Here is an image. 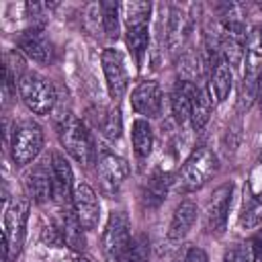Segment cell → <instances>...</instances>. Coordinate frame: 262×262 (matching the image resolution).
<instances>
[{"mask_svg": "<svg viewBox=\"0 0 262 262\" xmlns=\"http://www.w3.org/2000/svg\"><path fill=\"white\" fill-rule=\"evenodd\" d=\"M149 14H151L149 2H123L121 4V16L125 20V41H127L131 55L135 57L137 68H141L143 57L147 53Z\"/></svg>", "mask_w": 262, "mask_h": 262, "instance_id": "obj_1", "label": "cell"}, {"mask_svg": "<svg viewBox=\"0 0 262 262\" xmlns=\"http://www.w3.org/2000/svg\"><path fill=\"white\" fill-rule=\"evenodd\" d=\"M57 135L61 141V147L80 164V166H90L98 160L94 139L86 125L78 121L72 115H63L61 123L57 125Z\"/></svg>", "mask_w": 262, "mask_h": 262, "instance_id": "obj_2", "label": "cell"}, {"mask_svg": "<svg viewBox=\"0 0 262 262\" xmlns=\"http://www.w3.org/2000/svg\"><path fill=\"white\" fill-rule=\"evenodd\" d=\"M217 168H219L217 156L211 149H207V147H199V149H194L186 158V162L178 170L176 180H174L176 182V188L180 192L199 190V188H203L213 178V174L217 172Z\"/></svg>", "mask_w": 262, "mask_h": 262, "instance_id": "obj_3", "label": "cell"}, {"mask_svg": "<svg viewBox=\"0 0 262 262\" xmlns=\"http://www.w3.org/2000/svg\"><path fill=\"white\" fill-rule=\"evenodd\" d=\"M18 96L33 115H47L57 102V92L51 80L37 72H25L18 80Z\"/></svg>", "mask_w": 262, "mask_h": 262, "instance_id": "obj_4", "label": "cell"}, {"mask_svg": "<svg viewBox=\"0 0 262 262\" xmlns=\"http://www.w3.org/2000/svg\"><path fill=\"white\" fill-rule=\"evenodd\" d=\"M43 129L33 119H23L14 123L10 135V156L16 166H27L37 160L43 149Z\"/></svg>", "mask_w": 262, "mask_h": 262, "instance_id": "obj_5", "label": "cell"}, {"mask_svg": "<svg viewBox=\"0 0 262 262\" xmlns=\"http://www.w3.org/2000/svg\"><path fill=\"white\" fill-rule=\"evenodd\" d=\"M29 207H31V199L16 196L4 209V256L6 260H12L14 256L20 254L25 233H27Z\"/></svg>", "mask_w": 262, "mask_h": 262, "instance_id": "obj_6", "label": "cell"}, {"mask_svg": "<svg viewBox=\"0 0 262 262\" xmlns=\"http://www.w3.org/2000/svg\"><path fill=\"white\" fill-rule=\"evenodd\" d=\"M244 98L246 106L256 96L258 78L262 74V25H254L246 37V49H244Z\"/></svg>", "mask_w": 262, "mask_h": 262, "instance_id": "obj_7", "label": "cell"}, {"mask_svg": "<svg viewBox=\"0 0 262 262\" xmlns=\"http://www.w3.org/2000/svg\"><path fill=\"white\" fill-rule=\"evenodd\" d=\"M131 221H129V215L125 211H113L108 221H106V227H104V233H102V250L104 254L119 262L123 258V254L131 248Z\"/></svg>", "mask_w": 262, "mask_h": 262, "instance_id": "obj_8", "label": "cell"}, {"mask_svg": "<svg viewBox=\"0 0 262 262\" xmlns=\"http://www.w3.org/2000/svg\"><path fill=\"white\" fill-rule=\"evenodd\" d=\"M231 194H233V184L225 182L217 186L207 203L205 209V229L211 235H221L227 227V215L231 207Z\"/></svg>", "mask_w": 262, "mask_h": 262, "instance_id": "obj_9", "label": "cell"}, {"mask_svg": "<svg viewBox=\"0 0 262 262\" xmlns=\"http://www.w3.org/2000/svg\"><path fill=\"white\" fill-rule=\"evenodd\" d=\"M100 63H102V72H104L108 94L117 102L127 92V84H129V74H127L125 57H123V53L119 49L106 47L102 51V55H100Z\"/></svg>", "mask_w": 262, "mask_h": 262, "instance_id": "obj_10", "label": "cell"}, {"mask_svg": "<svg viewBox=\"0 0 262 262\" xmlns=\"http://www.w3.org/2000/svg\"><path fill=\"white\" fill-rule=\"evenodd\" d=\"M25 190L33 203H45L53 196V166L49 160L35 162L23 176Z\"/></svg>", "mask_w": 262, "mask_h": 262, "instance_id": "obj_11", "label": "cell"}, {"mask_svg": "<svg viewBox=\"0 0 262 262\" xmlns=\"http://www.w3.org/2000/svg\"><path fill=\"white\" fill-rule=\"evenodd\" d=\"M131 108L145 117V119H156L162 115L164 108V92L162 86L156 80H143L139 82L133 92H131Z\"/></svg>", "mask_w": 262, "mask_h": 262, "instance_id": "obj_12", "label": "cell"}, {"mask_svg": "<svg viewBox=\"0 0 262 262\" xmlns=\"http://www.w3.org/2000/svg\"><path fill=\"white\" fill-rule=\"evenodd\" d=\"M51 166H53V196L51 199L59 207L70 209L72 201H74V190H76L72 166L61 151L51 154Z\"/></svg>", "mask_w": 262, "mask_h": 262, "instance_id": "obj_13", "label": "cell"}, {"mask_svg": "<svg viewBox=\"0 0 262 262\" xmlns=\"http://www.w3.org/2000/svg\"><path fill=\"white\" fill-rule=\"evenodd\" d=\"M72 207H74L76 219H78V223H80V227L84 231H92L98 225V219H100V203H98V196L92 190V186H88L86 182L76 184Z\"/></svg>", "mask_w": 262, "mask_h": 262, "instance_id": "obj_14", "label": "cell"}, {"mask_svg": "<svg viewBox=\"0 0 262 262\" xmlns=\"http://www.w3.org/2000/svg\"><path fill=\"white\" fill-rule=\"evenodd\" d=\"M96 172H98V180L102 188L106 192H117L129 176V164L121 156L102 151L96 160Z\"/></svg>", "mask_w": 262, "mask_h": 262, "instance_id": "obj_15", "label": "cell"}, {"mask_svg": "<svg viewBox=\"0 0 262 262\" xmlns=\"http://www.w3.org/2000/svg\"><path fill=\"white\" fill-rule=\"evenodd\" d=\"M18 51L37 63H47L53 57V45L43 27H31L18 37Z\"/></svg>", "mask_w": 262, "mask_h": 262, "instance_id": "obj_16", "label": "cell"}, {"mask_svg": "<svg viewBox=\"0 0 262 262\" xmlns=\"http://www.w3.org/2000/svg\"><path fill=\"white\" fill-rule=\"evenodd\" d=\"M209 72H211V90L215 94L217 102H223L229 92H231V68L227 66V61L221 55L219 47L211 49V57H209Z\"/></svg>", "mask_w": 262, "mask_h": 262, "instance_id": "obj_17", "label": "cell"}, {"mask_svg": "<svg viewBox=\"0 0 262 262\" xmlns=\"http://www.w3.org/2000/svg\"><path fill=\"white\" fill-rule=\"evenodd\" d=\"M196 215H199L196 203H192L188 199L186 201H180L178 207L172 213V219H170V225H168V237L170 239H182V237H186V233L192 229V225L196 221Z\"/></svg>", "mask_w": 262, "mask_h": 262, "instance_id": "obj_18", "label": "cell"}, {"mask_svg": "<svg viewBox=\"0 0 262 262\" xmlns=\"http://www.w3.org/2000/svg\"><path fill=\"white\" fill-rule=\"evenodd\" d=\"M213 113V98L205 82H194L192 92V106H190V123L196 131H201Z\"/></svg>", "mask_w": 262, "mask_h": 262, "instance_id": "obj_19", "label": "cell"}, {"mask_svg": "<svg viewBox=\"0 0 262 262\" xmlns=\"http://www.w3.org/2000/svg\"><path fill=\"white\" fill-rule=\"evenodd\" d=\"M192 92H194V82L192 80H178L174 90H172V115L180 125L190 121Z\"/></svg>", "mask_w": 262, "mask_h": 262, "instance_id": "obj_20", "label": "cell"}, {"mask_svg": "<svg viewBox=\"0 0 262 262\" xmlns=\"http://www.w3.org/2000/svg\"><path fill=\"white\" fill-rule=\"evenodd\" d=\"M188 31H190V25L186 23L184 12L178 6H172L170 16H168V27H166V45H168V49L176 51L184 43V37L188 35Z\"/></svg>", "mask_w": 262, "mask_h": 262, "instance_id": "obj_21", "label": "cell"}, {"mask_svg": "<svg viewBox=\"0 0 262 262\" xmlns=\"http://www.w3.org/2000/svg\"><path fill=\"white\" fill-rule=\"evenodd\" d=\"M131 143L139 160H145L154 147V129L147 119H135L131 125Z\"/></svg>", "mask_w": 262, "mask_h": 262, "instance_id": "obj_22", "label": "cell"}, {"mask_svg": "<svg viewBox=\"0 0 262 262\" xmlns=\"http://www.w3.org/2000/svg\"><path fill=\"white\" fill-rule=\"evenodd\" d=\"M172 182L174 180H172L170 174H166V172H154L151 178L147 180L145 188H143V203L147 207H158L166 199Z\"/></svg>", "mask_w": 262, "mask_h": 262, "instance_id": "obj_23", "label": "cell"}, {"mask_svg": "<svg viewBox=\"0 0 262 262\" xmlns=\"http://www.w3.org/2000/svg\"><path fill=\"white\" fill-rule=\"evenodd\" d=\"M119 12H121V4L100 2V23H102V31L108 39L119 37Z\"/></svg>", "mask_w": 262, "mask_h": 262, "instance_id": "obj_24", "label": "cell"}, {"mask_svg": "<svg viewBox=\"0 0 262 262\" xmlns=\"http://www.w3.org/2000/svg\"><path fill=\"white\" fill-rule=\"evenodd\" d=\"M239 225H242V227H248V229L262 225V192L256 194V196L244 207V211H242V215H239Z\"/></svg>", "mask_w": 262, "mask_h": 262, "instance_id": "obj_25", "label": "cell"}, {"mask_svg": "<svg viewBox=\"0 0 262 262\" xmlns=\"http://www.w3.org/2000/svg\"><path fill=\"white\" fill-rule=\"evenodd\" d=\"M119 262H149V242L145 235H137L131 242V248L123 254Z\"/></svg>", "mask_w": 262, "mask_h": 262, "instance_id": "obj_26", "label": "cell"}, {"mask_svg": "<svg viewBox=\"0 0 262 262\" xmlns=\"http://www.w3.org/2000/svg\"><path fill=\"white\" fill-rule=\"evenodd\" d=\"M100 131L104 137L108 139H117L121 137V131H123V121H121V111L119 108H113L106 113L104 121L100 123Z\"/></svg>", "mask_w": 262, "mask_h": 262, "instance_id": "obj_27", "label": "cell"}, {"mask_svg": "<svg viewBox=\"0 0 262 262\" xmlns=\"http://www.w3.org/2000/svg\"><path fill=\"white\" fill-rule=\"evenodd\" d=\"M41 239L47 244V246H61L66 244V231H63V223H49L43 227V233H41Z\"/></svg>", "mask_w": 262, "mask_h": 262, "instance_id": "obj_28", "label": "cell"}, {"mask_svg": "<svg viewBox=\"0 0 262 262\" xmlns=\"http://www.w3.org/2000/svg\"><path fill=\"white\" fill-rule=\"evenodd\" d=\"M233 250H235V260H233V262H256L250 244H248V246H246V244H239V246H235Z\"/></svg>", "mask_w": 262, "mask_h": 262, "instance_id": "obj_29", "label": "cell"}, {"mask_svg": "<svg viewBox=\"0 0 262 262\" xmlns=\"http://www.w3.org/2000/svg\"><path fill=\"white\" fill-rule=\"evenodd\" d=\"M182 262H209V258L201 248H190Z\"/></svg>", "mask_w": 262, "mask_h": 262, "instance_id": "obj_30", "label": "cell"}, {"mask_svg": "<svg viewBox=\"0 0 262 262\" xmlns=\"http://www.w3.org/2000/svg\"><path fill=\"white\" fill-rule=\"evenodd\" d=\"M250 246H252V252H254V260L256 262H262V229L252 237Z\"/></svg>", "mask_w": 262, "mask_h": 262, "instance_id": "obj_31", "label": "cell"}, {"mask_svg": "<svg viewBox=\"0 0 262 262\" xmlns=\"http://www.w3.org/2000/svg\"><path fill=\"white\" fill-rule=\"evenodd\" d=\"M235 260V250L231 248V250H227L225 252V256H223V262H233Z\"/></svg>", "mask_w": 262, "mask_h": 262, "instance_id": "obj_32", "label": "cell"}, {"mask_svg": "<svg viewBox=\"0 0 262 262\" xmlns=\"http://www.w3.org/2000/svg\"><path fill=\"white\" fill-rule=\"evenodd\" d=\"M256 96L262 100V74H260V78H258V88H256Z\"/></svg>", "mask_w": 262, "mask_h": 262, "instance_id": "obj_33", "label": "cell"}, {"mask_svg": "<svg viewBox=\"0 0 262 262\" xmlns=\"http://www.w3.org/2000/svg\"><path fill=\"white\" fill-rule=\"evenodd\" d=\"M76 262H90V260H86V258H82V256H80V258H78Z\"/></svg>", "mask_w": 262, "mask_h": 262, "instance_id": "obj_34", "label": "cell"}, {"mask_svg": "<svg viewBox=\"0 0 262 262\" xmlns=\"http://www.w3.org/2000/svg\"><path fill=\"white\" fill-rule=\"evenodd\" d=\"M258 164H262V149H260V154H258Z\"/></svg>", "mask_w": 262, "mask_h": 262, "instance_id": "obj_35", "label": "cell"}, {"mask_svg": "<svg viewBox=\"0 0 262 262\" xmlns=\"http://www.w3.org/2000/svg\"><path fill=\"white\" fill-rule=\"evenodd\" d=\"M260 108H262V100H260Z\"/></svg>", "mask_w": 262, "mask_h": 262, "instance_id": "obj_36", "label": "cell"}]
</instances>
